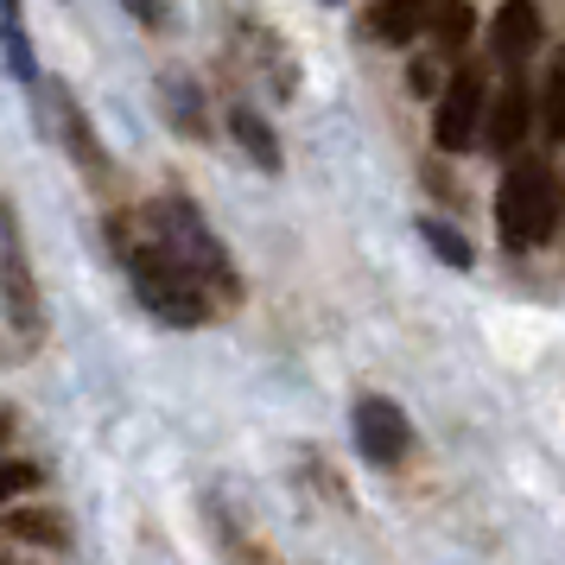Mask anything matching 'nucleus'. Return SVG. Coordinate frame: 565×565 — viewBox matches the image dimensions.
Masks as SVG:
<instances>
[{"instance_id":"0eeeda50","label":"nucleus","mask_w":565,"mask_h":565,"mask_svg":"<svg viewBox=\"0 0 565 565\" xmlns=\"http://www.w3.org/2000/svg\"><path fill=\"white\" fill-rule=\"evenodd\" d=\"M483 121H489V128H477V134H483V147H489V153H502V159H509L514 147L527 140V121H534L527 83H521V77L502 83V89H495V103H483Z\"/></svg>"},{"instance_id":"7ed1b4c3","label":"nucleus","mask_w":565,"mask_h":565,"mask_svg":"<svg viewBox=\"0 0 565 565\" xmlns=\"http://www.w3.org/2000/svg\"><path fill=\"white\" fill-rule=\"evenodd\" d=\"M495 223L509 248H540L559 230V172L553 159H514L495 191Z\"/></svg>"},{"instance_id":"9d476101","label":"nucleus","mask_w":565,"mask_h":565,"mask_svg":"<svg viewBox=\"0 0 565 565\" xmlns=\"http://www.w3.org/2000/svg\"><path fill=\"white\" fill-rule=\"evenodd\" d=\"M426 26V7L419 0H382V7H369V39H382V45H413Z\"/></svg>"},{"instance_id":"f257e3e1","label":"nucleus","mask_w":565,"mask_h":565,"mask_svg":"<svg viewBox=\"0 0 565 565\" xmlns=\"http://www.w3.org/2000/svg\"><path fill=\"white\" fill-rule=\"evenodd\" d=\"M108 242L121 248L134 292H140V306L153 311L159 324L191 331V324H204V318H210V299L198 292V280L179 267V255L147 230V216H140V223H134V216H108Z\"/></svg>"},{"instance_id":"9b49d317","label":"nucleus","mask_w":565,"mask_h":565,"mask_svg":"<svg viewBox=\"0 0 565 565\" xmlns=\"http://www.w3.org/2000/svg\"><path fill=\"white\" fill-rule=\"evenodd\" d=\"M230 128H235V140H242V153L255 159L260 172H280V140H274V128L260 121L255 108H230Z\"/></svg>"},{"instance_id":"20e7f679","label":"nucleus","mask_w":565,"mask_h":565,"mask_svg":"<svg viewBox=\"0 0 565 565\" xmlns=\"http://www.w3.org/2000/svg\"><path fill=\"white\" fill-rule=\"evenodd\" d=\"M0 299H7V331L20 350H39L45 337V306H39V280H32L26 242H20V216L0 204Z\"/></svg>"},{"instance_id":"4468645a","label":"nucleus","mask_w":565,"mask_h":565,"mask_svg":"<svg viewBox=\"0 0 565 565\" xmlns=\"http://www.w3.org/2000/svg\"><path fill=\"white\" fill-rule=\"evenodd\" d=\"M7 534H20V540H45V546H64V527H57L52 514H13V521H7Z\"/></svg>"},{"instance_id":"2eb2a0df","label":"nucleus","mask_w":565,"mask_h":565,"mask_svg":"<svg viewBox=\"0 0 565 565\" xmlns=\"http://www.w3.org/2000/svg\"><path fill=\"white\" fill-rule=\"evenodd\" d=\"M419 235H426V242H433L438 255L451 260V267H470V242H458V235L445 230V223H419Z\"/></svg>"},{"instance_id":"f8f14e48","label":"nucleus","mask_w":565,"mask_h":565,"mask_svg":"<svg viewBox=\"0 0 565 565\" xmlns=\"http://www.w3.org/2000/svg\"><path fill=\"white\" fill-rule=\"evenodd\" d=\"M0 45H7V64H13V77H39L32 71V45H26V26H20V7L13 0H0Z\"/></svg>"},{"instance_id":"423d86ee","label":"nucleus","mask_w":565,"mask_h":565,"mask_svg":"<svg viewBox=\"0 0 565 565\" xmlns=\"http://www.w3.org/2000/svg\"><path fill=\"white\" fill-rule=\"evenodd\" d=\"M356 445L369 463H401L407 458V413L382 401V394H369L356 407Z\"/></svg>"},{"instance_id":"1a4fd4ad","label":"nucleus","mask_w":565,"mask_h":565,"mask_svg":"<svg viewBox=\"0 0 565 565\" xmlns=\"http://www.w3.org/2000/svg\"><path fill=\"white\" fill-rule=\"evenodd\" d=\"M52 108H57V121H64V147L77 153V166H83V179L96 184V191H108V153L96 147V134H89V121H83V108L57 89L52 96Z\"/></svg>"},{"instance_id":"dca6fc26","label":"nucleus","mask_w":565,"mask_h":565,"mask_svg":"<svg viewBox=\"0 0 565 565\" xmlns=\"http://www.w3.org/2000/svg\"><path fill=\"white\" fill-rule=\"evenodd\" d=\"M540 121H546V134L565 128V71H553V77H546V108H540Z\"/></svg>"},{"instance_id":"ddd939ff","label":"nucleus","mask_w":565,"mask_h":565,"mask_svg":"<svg viewBox=\"0 0 565 565\" xmlns=\"http://www.w3.org/2000/svg\"><path fill=\"white\" fill-rule=\"evenodd\" d=\"M470 0H438V13H433V39L445 45V52H463L470 45Z\"/></svg>"},{"instance_id":"f3484780","label":"nucleus","mask_w":565,"mask_h":565,"mask_svg":"<svg viewBox=\"0 0 565 565\" xmlns=\"http://www.w3.org/2000/svg\"><path fill=\"white\" fill-rule=\"evenodd\" d=\"M26 483H32L26 463H0V502H13V495H20Z\"/></svg>"},{"instance_id":"39448f33","label":"nucleus","mask_w":565,"mask_h":565,"mask_svg":"<svg viewBox=\"0 0 565 565\" xmlns=\"http://www.w3.org/2000/svg\"><path fill=\"white\" fill-rule=\"evenodd\" d=\"M483 77L477 71H451L445 77V96H438V121H433V140L445 147V153H463L470 140H477V128H483Z\"/></svg>"},{"instance_id":"6e6552de","label":"nucleus","mask_w":565,"mask_h":565,"mask_svg":"<svg viewBox=\"0 0 565 565\" xmlns=\"http://www.w3.org/2000/svg\"><path fill=\"white\" fill-rule=\"evenodd\" d=\"M534 45H540V7L534 0H502V13L489 26V52L502 57V64H521Z\"/></svg>"},{"instance_id":"a211bd4d","label":"nucleus","mask_w":565,"mask_h":565,"mask_svg":"<svg viewBox=\"0 0 565 565\" xmlns=\"http://www.w3.org/2000/svg\"><path fill=\"white\" fill-rule=\"evenodd\" d=\"M121 7H128L140 26H159V0H121Z\"/></svg>"},{"instance_id":"f03ea898","label":"nucleus","mask_w":565,"mask_h":565,"mask_svg":"<svg viewBox=\"0 0 565 565\" xmlns=\"http://www.w3.org/2000/svg\"><path fill=\"white\" fill-rule=\"evenodd\" d=\"M147 230H153L172 255H179V267L198 280V292H204L210 306H235V299H242V280H235L230 248L204 230V216L184 204V198H166V204L147 210Z\"/></svg>"}]
</instances>
